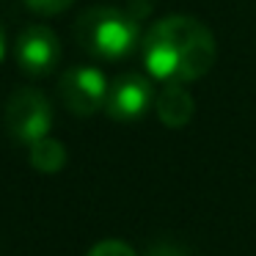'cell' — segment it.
<instances>
[{"mask_svg": "<svg viewBox=\"0 0 256 256\" xmlns=\"http://www.w3.org/2000/svg\"><path fill=\"white\" fill-rule=\"evenodd\" d=\"M144 64L162 83H193L215 64V36L201 20L174 14L157 20L144 36Z\"/></svg>", "mask_w": 256, "mask_h": 256, "instance_id": "obj_1", "label": "cell"}, {"mask_svg": "<svg viewBox=\"0 0 256 256\" xmlns=\"http://www.w3.org/2000/svg\"><path fill=\"white\" fill-rule=\"evenodd\" d=\"M86 256H138V254L122 240H105V242H96Z\"/></svg>", "mask_w": 256, "mask_h": 256, "instance_id": "obj_9", "label": "cell"}, {"mask_svg": "<svg viewBox=\"0 0 256 256\" xmlns=\"http://www.w3.org/2000/svg\"><path fill=\"white\" fill-rule=\"evenodd\" d=\"M28 157H30V166L36 168V171L42 174H58L64 171V166H66V146L61 144V140L56 138H42L36 140V144L28 146Z\"/></svg>", "mask_w": 256, "mask_h": 256, "instance_id": "obj_8", "label": "cell"}, {"mask_svg": "<svg viewBox=\"0 0 256 256\" xmlns=\"http://www.w3.org/2000/svg\"><path fill=\"white\" fill-rule=\"evenodd\" d=\"M146 256H188V254H184L179 245H174V242H157V245L149 248Z\"/></svg>", "mask_w": 256, "mask_h": 256, "instance_id": "obj_11", "label": "cell"}, {"mask_svg": "<svg viewBox=\"0 0 256 256\" xmlns=\"http://www.w3.org/2000/svg\"><path fill=\"white\" fill-rule=\"evenodd\" d=\"M154 102V88L152 83L138 72L118 74L110 86H108L105 96V113L113 122H138L149 105Z\"/></svg>", "mask_w": 256, "mask_h": 256, "instance_id": "obj_6", "label": "cell"}, {"mask_svg": "<svg viewBox=\"0 0 256 256\" xmlns=\"http://www.w3.org/2000/svg\"><path fill=\"white\" fill-rule=\"evenodd\" d=\"M140 22L132 12L116 6H91L74 22V39L88 56L118 61L127 58L140 42Z\"/></svg>", "mask_w": 256, "mask_h": 256, "instance_id": "obj_2", "label": "cell"}, {"mask_svg": "<svg viewBox=\"0 0 256 256\" xmlns=\"http://www.w3.org/2000/svg\"><path fill=\"white\" fill-rule=\"evenodd\" d=\"M30 12L42 14V17H52V14H61L72 6L74 0H25Z\"/></svg>", "mask_w": 256, "mask_h": 256, "instance_id": "obj_10", "label": "cell"}, {"mask_svg": "<svg viewBox=\"0 0 256 256\" xmlns=\"http://www.w3.org/2000/svg\"><path fill=\"white\" fill-rule=\"evenodd\" d=\"M3 58H6V30L0 25V64H3Z\"/></svg>", "mask_w": 256, "mask_h": 256, "instance_id": "obj_12", "label": "cell"}, {"mask_svg": "<svg viewBox=\"0 0 256 256\" xmlns=\"http://www.w3.org/2000/svg\"><path fill=\"white\" fill-rule=\"evenodd\" d=\"M58 96L74 116H94L105 108L108 78L96 66H72L58 80Z\"/></svg>", "mask_w": 256, "mask_h": 256, "instance_id": "obj_4", "label": "cell"}, {"mask_svg": "<svg viewBox=\"0 0 256 256\" xmlns=\"http://www.w3.org/2000/svg\"><path fill=\"white\" fill-rule=\"evenodd\" d=\"M14 56L25 74L44 78L61 61V42L47 25H25L14 42Z\"/></svg>", "mask_w": 256, "mask_h": 256, "instance_id": "obj_5", "label": "cell"}, {"mask_svg": "<svg viewBox=\"0 0 256 256\" xmlns=\"http://www.w3.org/2000/svg\"><path fill=\"white\" fill-rule=\"evenodd\" d=\"M154 110L166 127L179 130L184 124H190L196 113V102L190 96V91L184 88V83H166L154 96Z\"/></svg>", "mask_w": 256, "mask_h": 256, "instance_id": "obj_7", "label": "cell"}, {"mask_svg": "<svg viewBox=\"0 0 256 256\" xmlns=\"http://www.w3.org/2000/svg\"><path fill=\"white\" fill-rule=\"evenodd\" d=\"M6 130L25 146L47 138L52 130L50 100L36 88H17L6 102Z\"/></svg>", "mask_w": 256, "mask_h": 256, "instance_id": "obj_3", "label": "cell"}]
</instances>
